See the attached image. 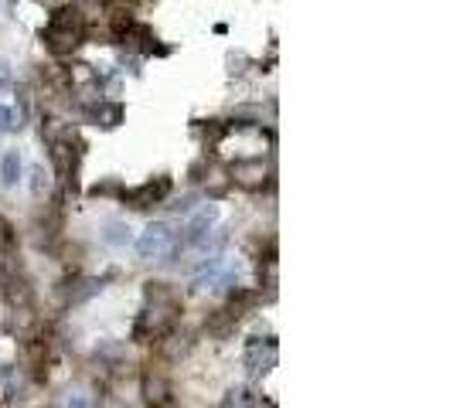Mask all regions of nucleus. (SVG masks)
<instances>
[{"label":"nucleus","instance_id":"0eeeda50","mask_svg":"<svg viewBox=\"0 0 453 408\" xmlns=\"http://www.w3.org/2000/svg\"><path fill=\"white\" fill-rule=\"evenodd\" d=\"M273 361H276V344L269 340L266 344V350H263V344H259V337L249 344V354H246V364H249L256 375H266L269 367H273Z\"/></svg>","mask_w":453,"mask_h":408},{"label":"nucleus","instance_id":"20e7f679","mask_svg":"<svg viewBox=\"0 0 453 408\" xmlns=\"http://www.w3.org/2000/svg\"><path fill=\"white\" fill-rule=\"evenodd\" d=\"M143 398H147L150 408H171V385H167V377L147 371L143 375Z\"/></svg>","mask_w":453,"mask_h":408},{"label":"nucleus","instance_id":"1a4fd4ad","mask_svg":"<svg viewBox=\"0 0 453 408\" xmlns=\"http://www.w3.org/2000/svg\"><path fill=\"white\" fill-rule=\"evenodd\" d=\"M103 238H106L110 245H116V249H120V245H126V242H130V228H126V225H120V221H113Z\"/></svg>","mask_w":453,"mask_h":408},{"label":"nucleus","instance_id":"f257e3e1","mask_svg":"<svg viewBox=\"0 0 453 408\" xmlns=\"http://www.w3.org/2000/svg\"><path fill=\"white\" fill-rule=\"evenodd\" d=\"M82 34H85V17H82V11L78 7H58L45 28V41L55 55H68L72 48H78Z\"/></svg>","mask_w":453,"mask_h":408},{"label":"nucleus","instance_id":"4468645a","mask_svg":"<svg viewBox=\"0 0 453 408\" xmlns=\"http://www.w3.org/2000/svg\"><path fill=\"white\" fill-rule=\"evenodd\" d=\"M269 408H273V405H269Z\"/></svg>","mask_w":453,"mask_h":408},{"label":"nucleus","instance_id":"9d476101","mask_svg":"<svg viewBox=\"0 0 453 408\" xmlns=\"http://www.w3.org/2000/svg\"><path fill=\"white\" fill-rule=\"evenodd\" d=\"M229 408H259V402H256V394H252L249 388H239V392H232V398H229Z\"/></svg>","mask_w":453,"mask_h":408},{"label":"nucleus","instance_id":"f8f14e48","mask_svg":"<svg viewBox=\"0 0 453 408\" xmlns=\"http://www.w3.org/2000/svg\"><path fill=\"white\" fill-rule=\"evenodd\" d=\"M65 408H93V405H89V398H82V394H72Z\"/></svg>","mask_w":453,"mask_h":408},{"label":"nucleus","instance_id":"ddd939ff","mask_svg":"<svg viewBox=\"0 0 453 408\" xmlns=\"http://www.w3.org/2000/svg\"><path fill=\"white\" fill-rule=\"evenodd\" d=\"M11 82V72H7V62H0V89Z\"/></svg>","mask_w":453,"mask_h":408},{"label":"nucleus","instance_id":"7ed1b4c3","mask_svg":"<svg viewBox=\"0 0 453 408\" xmlns=\"http://www.w3.org/2000/svg\"><path fill=\"white\" fill-rule=\"evenodd\" d=\"M167 190H171V181H167V177H157V181H147V184L137 190H126V201L133 204V208H147V204L164 201Z\"/></svg>","mask_w":453,"mask_h":408},{"label":"nucleus","instance_id":"9b49d317","mask_svg":"<svg viewBox=\"0 0 453 408\" xmlns=\"http://www.w3.org/2000/svg\"><path fill=\"white\" fill-rule=\"evenodd\" d=\"M14 112L7 109V106H0V133H7V129H14Z\"/></svg>","mask_w":453,"mask_h":408},{"label":"nucleus","instance_id":"f03ea898","mask_svg":"<svg viewBox=\"0 0 453 408\" xmlns=\"http://www.w3.org/2000/svg\"><path fill=\"white\" fill-rule=\"evenodd\" d=\"M171 242H174L171 225H167V221H154V225H147L143 235L137 238V252H140L143 259H160V255L171 252Z\"/></svg>","mask_w":453,"mask_h":408},{"label":"nucleus","instance_id":"39448f33","mask_svg":"<svg viewBox=\"0 0 453 408\" xmlns=\"http://www.w3.org/2000/svg\"><path fill=\"white\" fill-rule=\"evenodd\" d=\"M215 221H219V208H215V204L202 208V211L191 218V225H188V242H191V245H204L208 235H212V228H215Z\"/></svg>","mask_w":453,"mask_h":408},{"label":"nucleus","instance_id":"6e6552de","mask_svg":"<svg viewBox=\"0 0 453 408\" xmlns=\"http://www.w3.org/2000/svg\"><path fill=\"white\" fill-rule=\"evenodd\" d=\"M0 181L7 184V188H14L17 181H21V154L17 150H7L4 160H0Z\"/></svg>","mask_w":453,"mask_h":408},{"label":"nucleus","instance_id":"423d86ee","mask_svg":"<svg viewBox=\"0 0 453 408\" xmlns=\"http://www.w3.org/2000/svg\"><path fill=\"white\" fill-rule=\"evenodd\" d=\"M232 181L242 184V188H263L266 181V163L259 157L256 160H239L232 167Z\"/></svg>","mask_w":453,"mask_h":408}]
</instances>
